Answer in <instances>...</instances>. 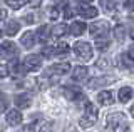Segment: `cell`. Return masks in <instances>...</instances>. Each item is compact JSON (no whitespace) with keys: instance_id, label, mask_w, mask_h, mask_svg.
I'll list each match as a JSON object with an SVG mask.
<instances>
[{"instance_id":"e575fe53","label":"cell","mask_w":134,"mask_h":132,"mask_svg":"<svg viewBox=\"0 0 134 132\" xmlns=\"http://www.w3.org/2000/svg\"><path fill=\"white\" fill-rule=\"evenodd\" d=\"M5 17H7V12H5V10L2 9V10H0V20H3Z\"/></svg>"},{"instance_id":"7402d4cb","label":"cell","mask_w":134,"mask_h":132,"mask_svg":"<svg viewBox=\"0 0 134 132\" xmlns=\"http://www.w3.org/2000/svg\"><path fill=\"white\" fill-rule=\"evenodd\" d=\"M19 28H20V23L17 22V20H10V22L7 23V27H5V32L8 35H15L17 32H19Z\"/></svg>"},{"instance_id":"484cf974","label":"cell","mask_w":134,"mask_h":132,"mask_svg":"<svg viewBox=\"0 0 134 132\" xmlns=\"http://www.w3.org/2000/svg\"><path fill=\"white\" fill-rule=\"evenodd\" d=\"M7 107H8V100H7L5 94H2V92H0V112L7 110Z\"/></svg>"},{"instance_id":"f35d334b","label":"cell","mask_w":134,"mask_h":132,"mask_svg":"<svg viewBox=\"0 0 134 132\" xmlns=\"http://www.w3.org/2000/svg\"><path fill=\"white\" fill-rule=\"evenodd\" d=\"M131 114H132V117H134V105L131 107Z\"/></svg>"},{"instance_id":"d6986e66","label":"cell","mask_w":134,"mask_h":132,"mask_svg":"<svg viewBox=\"0 0 134 132\" xmlns=\"http://www.w3.org/2000/svg\"><path fill=\"white\" fill-rule=\"evenodd\" d=\"M50 34H52V30H50L49 25H42L39 30H37V39L40 40V42H47Z\"/></svg>"},{"instance_id":"cb8c5ba5","label":"cell","mask_w":134,"mask_h":132,"mask_svg":"<svg viewBox=\"0 0 134 132\" xmlns=\"http://www.w3.org/2000/svg\"><path fill=\"white\" fill-rule=\"evenodd\" d=\"M42 55H44L45 59H50V57L57 55V53H55V47H44V49H42Z\"/></svg>"},{"instance_id":"8992f818","label":"cell","mask_w":134,"mask_h":132,"mask_svg":"<svg viewBox=\"0 0 134 132\" xmlns=\"http://www.w3.org/2000/svg\"><path fill=\"white\" fill-rule=\"evenodd\" d=\"M24 67L30 72H35L42 67V59L39 55H27L24 60Z\"/></svg>"},{"instance_id":"5bb4252c","label":"cell","mask_w":134,"mask_h":132,"mask_svg":"<svg viewBox=\"0 0 134 132\" xmlns=\"http://www.w3.org/2000/svg\"><path fill=\"white\" fill-rule=\"evenodd\" d=\"M69 70H70V64L64 62V64L52 65V67L49 69V74H54V75H64V74H67Z\"/></svg>"},{"instance_id":"ab89813d","label":"cell","mask_w":134,"mask_h":132,"mask_svg":"<svg viewBox=\"0 0 134 132\" xmlns=\"http://www.w3.org/2000/svg\"><path fill=\"white\" fill-rule=\"evenodd\" d=\"M0 37H2V30H0Z\"/></svg>"},{"instance_id":"52a82bcc","label":"cell","mask_w":134,"mask_h":132,"mask_svg":"<svg viewBox=\"0 0 134 132\" xmlns=\"http://www.w3.org/2000/svg\"><path fill=\"white\" fill-rule=\"evenodd\" d=\"M64 95H65V99H69V100H81V99L84 97L82 90L79 87H74V85H67V87H64Z\"/></svg>"},{"instance_id":"44dd1931","label":"cell","mask_w":134,"mask_h":132,"mask_svg":"<svg viewBox=\"0 0 134 132\" xmlns=\"http://www.w3.org/2000/svg\"><path fill=\"white\" fill-rule=\"evenodd\" d=\"M96 47H97L99 50H106V49L109 47V39H107V35L96 37Z\"/></svg>"},{"instance_id":"2e32d148","label":"cell","mask_w":134,"mask_h":132,"mask_svg":"<svg viewBox=\"0 0 134 132\" xmlns=\"http://www.w3.org/2000/svg\"><path fill=\"white\" fill-rule=\"evenodd\" d=\"M15 105L19 107V109H27V107H30V95H27V94L17 95L15 97Z\"/></svg>"},{"instance_id":"74e56055","label":"cell","mask_w":134,"mask_h":132,"mask_svg":"<svg viewBox=\"0 0 134 132\" xmlns=\"http://www.w3.org/2000/svg\"><path fill=\"white\" fill-rule=\"evenodd\" d=\"M79 2H82V3H89V2H92V0H79Z\"/></svg>"},{"instance_id":"6da1fadb","label":"cell","mask_w":134,"mask_h":132,"mask_svg":"<svg viewBox=\"0 0 134 132\" xmlns=\"http://www.w3.org/2000/svg\"><path fill=\"white\" fill-rule=\"evenodd\" d=\"M107 130L109 132H127V121L122 112H112L107 115Z\"/></svg>"},{"instance_id":"d4e9b609","label":"cell","mask_w":134,"mask_h":132,"mask_svg":"<svg viewBox=\"0 0 134 132\" xmlns=\"http://www.w3.org/2000/svg\"><path fill=\"white\" fill-rule=\"evenodd\" d=\"M5 3L10 9H15V10H19V9H22V0H5Z\"/></svg>"},{"instance_id":"f1b7e54d","label":"cell","mask_w":134,"mask_h":132,"mask_svg":"<svg viewBox=\"0 0 134 132\" xmlns=\"http://www.w3.org/2000/svg\"><path fill=\"white\" fill-rule=\"evenodd\" d=\"M37 132H52V127H50L49 122H42L39 125V129H37Z\"/></svg>"},{"instance_id":"30bf717a","label":"cell","mask_w":134,"mask_h":132,"mask_svg":"<svg viewBox=\"0 0 134 132\" xmlns=\"http://www.w3.org/2000/svg\"><path fill=\"white\" fill-rule=\"evenodd\" d=\"M77 14L84 19H94V17H97V9L92 5H81L77 9Z\"/></svg>"},{"instance_id":"1f68e13d","label":"cell","mask_w":134,"mask_h":132,"mask_svg":"<svg viewBox=\"0 0 134 132\" xmlns=\"http://www.w3.org/2000/svg\"><path fill=\"white\" fill-rule=\"evenodd\" d=\"M124 7H126L127 10H134V0H126Z\"/></svg>"},{"instance_id":"7c38bea8","label":"cell","mask_w":134,"mask_h":132,"mask_svg":"<svg viewBox=\"0 0 134 132\" xmlns=\"http://www.w3.org/2000/svg\"><path fill=\"white\" fill-rule=\"evenodd\" d=\"M97 102L100 105H112L114 104V95L111 90H102L97 94Z\"/></svg>"},{"instance_id":"4316f807","label":"cell","mask_w":134,"mask_h":132,"mask_svg":"<svg viewBox=\"0 0 134 132\" xmlns=\"http://www.w3.org/2000/svg\"><path fill=\"white\" fill-rule=\"evenodd\" d=\"M100 3H102V9L106 12H112V10H114V3H112L111 0H100Z\"/></svg>"},{"instance_id":"8fae6325","label":"cell","mask_w":134,"mask_h":132,"mask_svg":"<svg viewBox=\"0 0 134 132\" xmlns=\"http://www.w3.org/2000/svg\"><path fill=\"white\" fill-rule=\"evenodd\" d=\"M35 42H37V34H35V32H32V30L25 32V34L22 35V39H20V44H22L25 49L34 47V45H35Z\"/></svg>"},{"instance_id":"4dcf8cb0","label":"cell","mask_w":134,"mask_h":132,"mask_svg":"<svg viewBox=\"0 0 134 132\" xmlns=\"http://www.w3.org/2000/svg\"><path fill=\"white\" fill-rule=\"evenodd\" d=\"M49 15H50V19H54V20H55V19L59 17V9H50Z\"/></svg>"},{"instance_id":"4fadbf2b","label":"cell","mask_w":134,"mask_h":132,"mask_svg":"<svg viewBox=\"0 0 134 132\" xmlns=\"http://www.w3.org/2000/svg\"><path fill=\"white\" fill-rule=\"evenodd\" d=\"M72 79L75 82H84L87 79V67H82V65H77V67H74L72 70Z\"/></svg>"},{"instance_id":"277c9868","label":"cell","mask_w":134,"mask_h":132,"mask_svg":"<svg viewBox=\"0 0 134 132\" xmlns=\"http://www.w3.org/2000/svg\"><path fill=\"white\" fill-rule=\"evenodd\" d=\"M111 30V23L106 22V20H99V22H96V23H92V25L89 27V32H91V35L94 37H100V35H107V32Z\"/></svg>"},{"instance_id":"3957f363","label":"cell","mask_w":134,"mask_h":132,"mask_svg":"<svg viewBox=\"0 0 134 132\" xmlns=\"http://www.w3.org/2000/svg\"><path fill=\"white\" fill-rule=\"evenodd\" d=\"M74 52L77 53V57L82 59V60H91L92 59V47H91V44H87V42H75Z\"/></svg>"},{"instance_id":"f546056e","label":"cell","mask_w":134,"mask_h":132,"mask_svg":"<svg viewBox=\"0 0 134 132\" xmlns=\"http://www.w3.org/2000/svg\"><path fill=\"white\" fill-rule=\"evenodd\" d=\"M7 75H8V69L3 64H0V79H3V77H7Z\"/></svg>"},{"instance_id":"603a6c76","label":"cell","mask_w":134,"mask_h":132,"mask_svg":"<svg viewBox=\"0 0 134 132\" xmlns=\"http://www.w3.org/2000/svg\"><path fill=\"white\" fill-rule=\"evenodd\" d=\"M114 35H116V39L119 40V42H124V39H126V28L122 25H117L114 28Z\"/></svg>"},{"instance_id":"7a4b0ae2","label":"cell","mask_w":134,"mask_h":132,"mask_svg":"<svg viewBox=\"0 0 134 132\" xmlns=\"http://www.w3.org/2000/svg\"><path fill=\"white\" fill-rule=\"evenodd\" d=\"M96 122H97V107L92 104V102H87L84 115L81 117L79 124H81V127H84V129H89V127H92Z\"/></svg>"},{"instance_id":"8d00e7d4","label":"cell","mask_w":134,"mask_h":132,"mask_svg":"<svg viewBox=\"0 0 134 132\" xmlns=\"http://www.w3.org/2000/svg\"><path fill=\"white\" fill-rule=\"evenodd\" d=\"M131 39H132V40H134V25H132V27H131Z\"/></svg>"},{"instance_id":"9a60e30c","label":"cell","mask_w":134,"mask_h":132,"mask_svg":"<svg viewBox=\"0 0 134 132\" xmlns=\"http://www.w3.org/2000/svg\"><path fill=\"white\" fill-rule=\"evenodd\" d=\"M114 80L112 77H96V79H91L89 80V87L91 89H97V87H102V85H107Z\"/></svg>"},{"instance_id":"83f0119b","label":"cell","mask_w":134,"mask_h":132,"mask_svg":"<svg viewBox=\"0 0 134 132\" xmlns=\"http://www.w3.org/2000/svg\"><path fill=\"white\" fill-rule=\"evenodd\" d=\"M67 50H69V45L64 44V42H62V44H59L57 47H55V53H57V55H60V53H65Z\"/></svg>"},{"instance_id":"ffe728a7","label":"cell","mask_w":134,"mask_h":132,"mask_svg":"<svg viewBox=\"0 0 134 132\" xmlns=\"http://www.w3.org/2000/svg\"><path fill=\"white\" fill-rule=\"evenodd\" d=\"M67 32H69V27H67L65 23H57V25L52 28V35L54 37H62V35H65Z\"/></svg>"},{"instance_id":"d6a6232c","label":"cell","mask_w":134,"mask_h":132,"mask_svg":"<svg viewBox=\"0 0 134 132\" xmlns=\"http://www.w3.org/2000/svg\"><path fill=\"white\" fill-rule=\"evenodd\" d=\"M64 17H65V19H70V17H74V10L67 7V9H65V12H64Z\"/></svg>"},{"instance_id":"836d02e7","label":"cell","mask_w":134,"mask_h":132,"mask_svg":"<svg viewBox=\"0 0 134 132\" xmlns=\"http://www.w3.org/2000/svg\"><path fill=\"white\" fill-rule=\"evenodd\" d=\"M127 57L134 60V45H131V47H129V50H127Z\"/></svg>"},{"instance_id":"ba28073f","label":"cell","mask_w":134,"mask_h":132,"mask_svg":"<svg viewBox=\"0 0 134 132\" xmlns=\"http://www.w3.org/2000/svg\"><path fill=\"white\" fill-rule=\"evenodd\" d=\"M5 119H7V124H8V125H20L24 117H22V112H20V110L12 109V110H8V112H7Z\"/></svg>"},{"instance_id":"d590c367","label":"cell","mask_w":134,"mask_h":132,"mask_svg":"<svg viewBox=\"0 0 134 132\" xmlns=\"http://www.w3.org/2000/svg\"><path fill=\"white\" fill-rule=\"evenodd\" d=\"M30 5H32V7H39V5H40V0H34Z\"/></svg>"},{"instance_id":"5b68a950","label":"cell","mask_w":134,"mask_h":132,"mask_svg":"<svg viewBox=\"0 0 134 132\" xmlns=\"http://www.w3.org/2000/svg\"><path fill=\"white\" fill-rule=\"evenodd\" d=\"M0 55L5 57V59H14V57L19 55V49L14 42L5 40L3 44H0Z\"/></svg>"},{"instance_id":"9c48e42d","label":"cell","mask_w":134,"mask_h":132,"mask_svg":"<svg viewBox=\"0 0 134 132\" xmlns=\"http://www.w3.org/2000/svg\"><path fill=\"white\" fill-rule=\"evenodd\" d=\"M8 74H10L14 79H19V77H24L25 74H27V69H25L24 64H20V62H12Z\"/></svg>"},{"instance_id":"e0dca14e","label":"cell","mask_w":134,"mask_h":132,"mask_svg":"<svg viewBox=\"0 0 134 132\" xmlns=\"http://www.w3.org/2000/svg\"><path fill=\"white\" fill-rule=\"evenodd\" d=\"M132 97H134V90H132L131 87H122V89L119 90V100L122 102V104L129 102Z\"/></svg>"},{"instance_id":"ac0fdd59","label":"cell","mask_w":134,"mask_h":132,"mask_svg":"<svg viewBox=\"0 0 134 132\" xmlns=\"http://www.w3.org/2000/svg\"><path fill=\"white\" fill-rule=\"evenodd\" d=\"M70 34L75 35V37H79V35H82L84 34V30H87V25L84 22H74L72 25H70Z\"/></svg>"}]
</instances>
